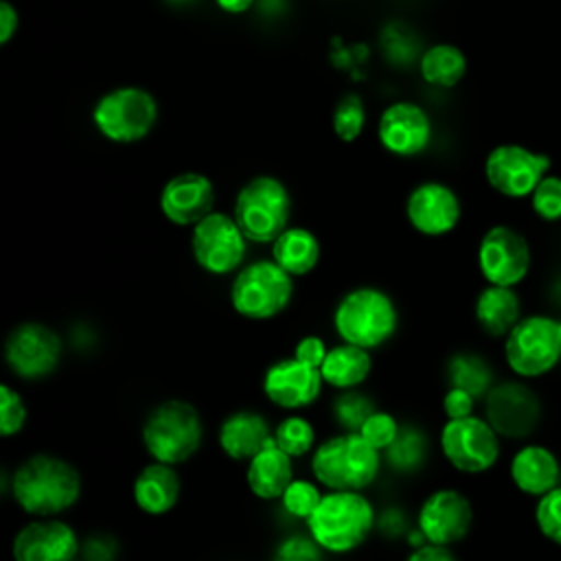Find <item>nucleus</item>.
I'll return each instance as SVG.
<instances>
[{"label":"nucleus","instance_id":"1","mask_svg":"<svg viewBox=\"0 0 561 561\" xmlns=\"http://www.w3.org/2000/svg\"><path fill=\"white\" fill-rule=\"evenodd\" d=\"M11 495L26 515L57 517L79 502L81 476L59 456L33 454L13 471Z\"/></svg>","mask_w":561,"mask_h":561},{"label":"nucleus","instance_id":"2","mask_svg":"<svg viewBox=\"0 0 561 561\" xmlns=\"http://www.w3.org/2000/svg\"><path fill=\"white\" fill-rule=\"evenodd\" d=\"M381 460L383 454L359 432H342L313 449L311 473L329 491H364L379 476Z\"/></svg>","mask_w":561,"mask_h":561},{"label":"nucleus","instance_id":"3","mask_svg":"<svg viewBox=\"0 0 561 561\" xmlns=\"http://www.w3.org/2000/svg\"><path fill=\"white\" fill-rule=\"evenodd\" d=\"M375 526V508L362 491H329L307 519L316 543L333 554L359 548Z\"/></svg>","mask_w":561,"mask_h":561},{"label":"nucleus","instance_id":"4","mask_svg":"<svg viewBox=\"0 0 561 561\" xmlns=\"http://www.w3.org/2000/svg\"><path fill=\"white\" fill-rule=\"evenodd\" d=\"M399 327V311L390 294L379 287L362 285L346 291L333 309V329L346 344L366 351L386 344Z\"/></svg>","mask_w":561,"mask_h":561},{"label":"nucleus","instance_id":"5","mask_svg":"<svg viewBox=\"0 0 561 561\" xmlns=\"http://www.w3.org/2000/svg\"><path fill=\"white\" fill-rule=\"evenodd\" d=\"M140 440L151 460L175 467L186 462L202 447L204 423L193 403L167 399L145 416Z\"/></svg>","mask_w":561,"mask_h":561},{"label":"nucleus","instance_id":"6","mask_svg":"<svg viewBox=\"0 0 561 561\" xmlns=\"http://www.w3.org/2000/svg\"><path fill=\"white\" fill-rule=\"evenodd\" d=\"M232 217L248 241L274 243V239L289 228L291 195L278 178L267 173L254 175L239 188Z\"/></svg>","mask_w":561,"mask_h":561},{"label":"nucleus","instance_id":"7","mask_svg":"<svg viewBox=\"0 0 561 561\" xmlns=\"http://www.w3.org/2000/svg\"><path fill=\"white\" fill-rule=\"evenodd\" d=\"M294 298V276L274 259L243 265L230 285V305L245 320H270L283 313Z\"/></svg>","mask_w":561,"mask_h":561},{"label":"nucleus","instance_id":"8","mask_svg":"<svg viewBox=\"0 0 561 561\" xmlns=\"http://www.w3.org/2000/svg\"><path fill=\"white\" fill-rule=\"evenodd\" d=\"M158 101L140 85H118L92 107V123L112 142L129 145L147 138L158 123Z\"/></svg>","mask_w":561,"mask_h":561},{"label":"nucleus","instance_id":"9","mask_svg":"<svg viewBox=\"0 0 561 561\" xmlns=\"http://www.w3.org/2000/svg\"><path fill=\"white\" fill-rule=\"evenodd\" d=\"M191 252L210 276H228L243 267L248 239L232 215L213 210L193 226Z\"/></svg>","mask_w":561,"mask_h":561},{"label":"nucleus","instance_id":"10","mask_svg":"<svg viewBox=\"0 0 561 561\" xmlns=\"http://www.w3.org/2000/svg\"><path fill=\"white\" fill-rule=\"evenodd\" d=\"M504 355L513 373L539 377L561 359V322L546 316L519 320L506 335Z\"/></svg>","mask_w":561,"mask_h":561},{"label":"nucleus","instance_id":"11","mask_svg":"<svg viewBox=\"0 0 561 561\" xmlns=\"http://www.w3.org/2000/svg\"><path fill=\"white\" fill-rule=\"evenodd\" d=\"M4 364L24 379L37 381L53 375L61 359V337L42 322H20L4 337Z\"/></svg>","mask_w":561,"mask_h":561},{"label":"nucleus","instance_id":"12","mask_svg":"<svg viewBox=\"0 0 561 561\" xmlns=\"http://www.w3.org/2000/svg\"><path fill=\"white\" fill-rule=\"evenodd\" d=\"M440 449L454 469L482 473L495 465L500 440L486 419L471 414L465 419H447L440 430Z\"/></svg>","mask_w":561,"mask_h":561},{"label":"nucleus","instance_id":"13","mask_svg":"<svg viewBox=\"0 0 561 561\" xmlns=\"http://www.w3.org/2000/svg\"><path fill=\"white\" fill-rule=\"evenodd\" d=\"M552 160L546 153L522 145H497L484 160V175L491 188L506 197H526L548 173Z\"/></svg>","mask_w":561,"mask_h":561},{"label":"nucleus","instance_id":"14","mask_svg":"<svg viewBox=\"0 0 561 561\" xmlns=\"http://www.w3.org/2000/svg\"><path fill=\"white\" fill-rule=\"evenodd\" d=\"M478 267L489 285H517L530 267L528 241L511 226H493L478 245Z\"/></svg>","mask_w":561,"mask_h":561},{"label":"nucleus","instance_id":"15","mask_svg":"<svg viewBox=\"0 0 561 561\" xmlns=\"http://www.w3.org/2000/svg\"><path fill=\"white\" fill-rule=\"evenodd\" d=\"M484 412L497 436L524 438L537 427L541 419V403L528 386L504 381L493 386L484 397Z\"/></svg>","mask_w":561,"mask_h":561},{"label":"nucleus","instance_id":"16","mask_svg":"<svg viewBox=\"0 0 561 561\" xmlns=\"http://www.w3.org/2000/svg\"><path fill=\"white\" fill-rule=\"evenodd\" d=\"M77 554L75 528L57 517H35L11 541L13 561H75Z\"/></svg>","mask_w":561,"mask_h":561},{"label":"nucleus","instance_id":"17","mask_svg":"<svg viewBox=\"0 0 561 561\" xmlns=\"http://www.w3.org/2000/svg\"><path fill=\"white\" fill-rule=\"evenodd\" d=\"M473 524V508L469 500L456 489H438L430 493L416 515V526L425 541L451 546L467 537Z\"/></svg>","mask_w":561,"mask_h":561},{"label":"nucleus","instance_id":"18","mask_svg":"<svg viewBox=\"0 0 561 561\" xmlns=\"http://www.w3.org/2000/svg\"><path fill=\"white\" fill-rule=\"evenodd\" d=\"M460 199L456 191L443 182H421L405 199V217L410 226L425 237H443L460 221Z\"/></svg>","mask_w":561,"mask_h":561},{"label":"nucleus","instance_id":"19","mask_svg":"<svg viewBox=\"0 0 561 561\" xmlns=\"http://www.w3.org/2000/svg\"><path fill=\"white\" fill-rule=\"evenodd\" d=\"M324 379L320 368L300 359L285 357L263 373V392L280 410H300L311 405L322 392Z\"/></svg>","mask_w":561,"mask_h":561},{"label":"nucleus","instance_id":"20","mask_svg":"<svg viewBox=\"0 0 561 561\" xmlns=\"http://www.w3.org/2000/svg\"><path fill=\"white\" fill-rule=\"evenodd\" d=\"M377 136L381 147L392 156L412 158L430 145L432 121L421 105L412 101H397L381 112Z\"/></svg>","mask_w":561,"mask_h":561},{"label":"nucleus","instance_id":"21","mask_svg":"<svg viewBox=\"0 0 561 561\" xmlns=\"http://www.w3.org/2000/svg\"><path fill=\"white\" fill-rule=\"evenodd\" d=\"M215 206L210 178L197 171H182L169 178L160 191V210L175 226H195Z\"/></svg>","mask_w":561,"mask_h":561},{"label":"nucleus","instance_id":"22","mask_svg":"<svg viewBox=\"0 0 561 561\" xmlns=\"http://www.w3.org/2000/svg\"><path fill=\"white\" fill-rule=\"evenodd\" d=\"M267 419L254 410H237L228 414L217 432L221 451L232 460H252L274 436Z\"/></svg>","mask_w":561,"mask_h":561},{"label":"nucleus","instance_id":"23","mask_svg":"<svg viewBox=\"0 0 561 561\" xmlns=\"http://www.w3.org/2000/svg\"><path fill=\"white\" fill-rule=\"evenodd\" d=\"M182 482L173 465L149 462L145 465L131 484L134 504L147 515H167L180 500Z\"/></svg>","mask_w":561,"mask_h":561},{"label":"nucleus","instance_id":"24","mask_svg":"<svg viewBox=\"0 0 561 561\" xmlns=\"http://www.w3.org/2000/svg\"><path fill=\"white\" fill-rule=\"evenodd\" d=\"M294 480L291 456H287L274 438L252 458L248 460L245 482L252 495L259 500H276Z\"/></svg>","mask_w":561,"mask_h":561},{"label":"nucleus","instance_id":"25","mask_svg":"<svg viewBox=\"0 0 561 561\" xmlns=\"http://www.w3.org/2000/svg\"><path fill=\"white\" fill-rule=\"evenodd\" d=\"M511 478L519 491L528 495H546L559 482V460L541 445L522 447L513 456Z\"/></svg>","mask_w":561,"mask_h":561},{"label":"nucleus","instance_id":"26","mask_svg":"<svg viewBox=\"0 0 561 561\" xmlns=\"http://www.w3.org/2000/svg\"><path fill=\"white\" fill-rule=\"evenodd\" d=\"M476 320L486 335H508L519 322V296L504 285H486L473 307Z\"/></svg>","mask_w":561,"mask_h":561},{"label":"nucleus","instance_id":"27","mask_svg":"<svg viewBox=\"0 0 561 561\" xmlns=\"http://www.w3.org/2000/svg\"><path fill=\"white\" fill-rule=\"evenodd\" d=\"M272 259L294 278L307 276L320 261V241L309 228L289 226L274 239Z\"/></svg>","mask_w":561,"mask_h":561},{"label":"nucleus","instance_id":"28","mask_svg":"<svg viewBox=\"0 0 561 561\" xmlns=\"http://www.w3.org/2000/svg\"><path fill=\"white\" fill-rule=\"evenodd\" d=\"M370 370H373L370 351L355 344H346V342L329 348L320 366V375L324 383L335 390L357 388L368 379Z\"/></svg>","mask_w":561,"mask_h":561},{"label":"nucleus","instance_id":"29","mask_svg":"<svg viewBox=\"0 0 561 561\" xmlns=\"http://www.w3.org/2000/svg\"><path fill=\"white\" fill-rule=\"evenodd\" d=\"M419 70L430 85L454 88L467 72V57L454 44H434L423 50Z\"/></svg>","mask_w":561,"mask_h":561},{"label":"nucleus","instance_id":"30","mask_svg":"<svg viewBox=\"0 0 561 561\" xmlns=\"http://www.w3.org/2000/svg\"><path fill=\"white\" fill-rule=\"evenodd\" d=\"M449 388L467 390L473 399H482L493 388L491 366L473 353H458L447 362Z\"/></svg>","mask_w":561,"mask_h":561},{"label":"nucleus","instance_id":"31","mask_svg":"<svg viewBox=\"0 0 561 561\" xmlns=\"http://www.w3.org/2000/svg\"><path fill=\"white\" fill-rule=\"evenodd\" d=\"M427 456V438L419 427L401 425L392 445L383 451L386 462L399 473H412L423 467Z\"/></svg>","mask_w":561,"mask_h":561},{"label":"nucleus","instance_id":"32","mask_svg":"<svg viewBox=\"0 0 561 561\" xmlns=\"http://www.w3.org/2000/svg\"><path fill=\"white\" fill-rule=\"evenodd\" d=\"M379 46L383 50V57L392 66H410L414 59H421V39L408 26L405 22L392 20L381 28Z\"/></svg>","mask_w":561,"mask_h":561},{"label":"nucleus","instance_id":"33","mask_svg":"<svg viewBox=\"0 0 561 561\" xmlns=\"http://www.w3.org/2000/svg\"><path fill=\"white\" fill-rule=\"evenodd\" d=\"M274 443L291 458H300L305 454H309L311 449H316V430L313 425L298 414L285 416L272 432Z\"/></svg>","mask_w":561,"mask_h":561},{"label":"nucleus","instance_id":"34","mask_svg":"<svg viewBox=\"0 0 561 561\" xmlns=\"http://www.w3.org/2000/svg\"><path fill=\"white\" fill-rule=\"evenodd\" d=\"M331 414L335 419V423L342 427V432H359L362 423L377 410L375 401L366 394L359 392L355 388L351 390H342L331 405Z\"/></svg>","mask_w":561,"mask_h":561},{"label":"nucleus","instance_id":"35","mask_svg":"<svg viewBox=\"0 0 561 561\" xmlns=\"http://www.w3.org/2000/svg\"><path fill=\"white\" fill-rule=\"evenodd\" d=\"M364 123H366V107H364L362 96L355 94V92H346L335 103L333 114H331L333 134L342 142H353L364 131Z\"/></svg>","mask_w":561,"mask_h":561},{"label":"nucleus","instance_id":"36","mask_svg":"<svg viewBox=\"0 0 561 561\" xmlns=\"http://www.w3.org/2000/svg\"><path fill=\"white\" fill-rule=\"evenodd\" d=\"M320 500H322V493L313 482L296 480V478L289 482V486L280 495V504H283L285 513H289L296 519H305V522L316 511Z\"/></svg>","mask_w":561,"mask_h":561},{"label":"nucleus","instance_id":"37","mask_svg":"<svg viewBox=\"0 0 561 561\" xmlns=\"http://www.w3.org/2000/svg\"><path fill=\"white\" fill-rule=\"evenodd\" d=\"M26 403L20 397L18 390H13L9 383L0 386V436L11 438L20 434L26 425Z\"/></svg>","mask_w":561,"mask_h":561},{"label":"nucleus","instance_id":"38","mask_svg":"<svg viewBox=\"0 0 561 561\" xmlns=\"http://www.w3.org/2000/svg\"><path fill=\"white\" fill-rule=\"evenodd\" d=\"M530 204L541 219L546 221L561 219V178L543 175L541 182L530 193Z\"/></svg>","mask_w":561,"mask_h":561},{"label":"nucleus","instance_id":"39","mask_svg":"<svg viewBox=\"0 0 561 561\" xmlns=\"http://www.w3.org/2000/svg\"><path fill=\"white\" fill-rule=\"evenodd\" d=\"M401 425L399 421L390 414V412H383V410H375L359 427V434L373 445L377 447L381 454L392 445V440L397 438Z\"/></svg>","mask_w":561,"mask_h":561},{"label":"nucleus","instance_id":"40","mask_svg":"<svg viewBox=\"0 0 561 561\" xmlns=\"http://www.w3.org/2000/svg\"><path fill=\"white\" fill-rule=\"evenodd\" d=\"M535 519L541 535L561 546V486L541 495L535 508Z\"/></svg>","mask_w":561,"mask_h":561},{"label":"nucleus","instance_id":"41","mask_svg":"<svg viewBox=\"0 0 561 561\" xmlns=\"http://www.w3.org/2000/svg\"><path fill=\"white\" fill-rule=\"evenodd\" d=\"M274 561H322V548L311 535H287L274 550Z\"/></svg>","mask_w":561,"mask_h":561},{"label":"nucleus","instance_id":"42","mask_svg":"<svg viewBox=\"0 0 561 561\" xmlns=\"http://www.w3.org/2000/svg\"><path fill=\"white\" fill-rule=\"evenodd\" d=\"M327 353H329V348H327L324 340L318 337V335H305L294 346V357L309 364V366H316V368L322 366Z\"/></svg>","mask_w":561,"mask_h":561},{"label":"nucleus","instance_id":"43","mask_svg":"<svg viewBox=\"0 0 561 561\" xmlns=\"http://www.w3.org/2000/svg\"><path fill=\"white\" fill-rule=\"evenodd\" d=\"M476 399L460 388H449L443 397V412L447 419H465L473 414Z\"/></svg>","mask_w":561,"mask_h":561},{"label":"nucleus","instance_id":"44","mask_svg":"<svg viewBox=\"0 0 561 561\" xmlns=\"http://www.w3.org/2000/svg\"><path fill=\"white\" fill-rule=\"evenodd\" d=\"M405 561H458L456 554L449 550V546L438 543H423L419 548H412Z\"/></svg>","mask_w":561,"mask_h":561},{"label":"nucleus","instance_id":"45","mask_svg":"<svg viewBox=\"0 0 561 561\" xmlns=\"http://www.w3.org/2000/svg\"><path fill=\"white\" fill-rule=\"evenodd\" d=\"M18 26H20L18 9L9 0H2L0 2V44L11 42L13 35L18 33Z\"/></svg>","mask_w":561,"mask_h":561},{"label":"nucleus","instance_id":"46","mask_svg":"<svg viewBox=\"0 0 561 561\" xmlns=\"http://www.w3.org/2000/svg\"><path fill=\"white\" fill-rule=\"evenodd\" d=\"M217 7L226 13H245L252 4H256V0H215Z\"/></svg>","mask_w":561,"mask_h":561},{"label":"nucleus","instance_id":"47","mask_svg":"<svg viewBox=\"0 0 561 561\" xmlns=\"http://www.w3.org/2000/svg\"><path fill=\"white\" fill-rule=\"evenodd\" d=\"M256 7L265 18H278L285 11V0H256Z\"/></svg>","mask_w":561,"mask_h":561},{"label":"nucleus","instance_id":"48","mask_svg":"<svg viewBox=\"0 0 561 561\" xmlns=\"http://www.w3.org/2000/svg\"><path fill=\"white\" fill-rule=\"evenodd\" d=\"M164 2H169L173 7H188V4H195L197 0H164Z\"/></svg>","mask_w":561,"mask_h":561},{"label":"nucleus","instance_id":"49","mask_svg":"<svg viewBox=\"0 0 561 561\" xmlns=\"http://www.w3.org/2000/svg\"><path fill=\"white\" fill-rule=\"evenodd\" d=\"M75 561H88V559H75Z\"/></svg>","mask_w":561,"mask_h":561}]
</instances>
